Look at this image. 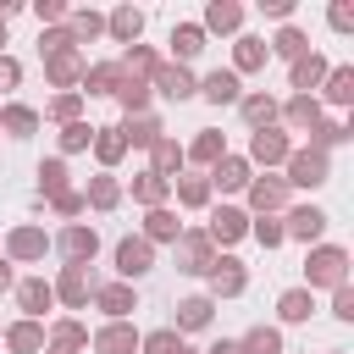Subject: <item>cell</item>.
<instances>
[{
    "instance_id": "obj_1",
    "label": "cell",
    "mask_w": 354,
    "mask_h": 354,
    "mask_svg": "<svg viewBox=\"0 0 354 354\" xmlns=\"http://www.w3.org/2000/svg\"><path fill=\"white\" fill-rule=\"evenodd\" d=\"M304 271H310V288H343L348 254H343V249H315V254L304 260Z\"/></svg>"
},
{
    "instance_id": "obj_2",
    "label": "cell",
    "mask_w": 354,
    "mask_h": 354,
    "mask_svg": "<svg viewBox=\"0 0 354 354\" xmlns=\"http://www.w3.org/2000/svg\"><path fill=\"white\" fill-rule=\"evenodd\" d=\"M288 183H299V188L326 183V155H321V149H299V155H288Z\"/></svg>"
},
{
    "instance_id": "obj_3",
    "label": "cell",
    "mask_w": 354,
    "mask_h": 354,
    "mask_svg": "<svg viewBox=\"0 0 354 354\" xmlns=\"http://www.w3.org/2000/svg\"><path fill=\"white\" fill-rule=\"evenodd\" d=\"M149 266H155V254H149L144 238H122V243H116V271H122V277H144Z\"/></svg>"
},
{
    "instance_id": "obj_4",
    "label": "cell",
    "mask_w": 354,
    "mask_h": 354,
    "mask_svg": "<svg viewBox=\"0 0 354 354\" xmlns=\"http://www.w3.org/2000/svg\"><path fill=\"white\" fill-rule=\"evenodd\" d=\"M94 249H100V238H94V227H66V232H61V254H66L72 266H83V260H94Z\"/></svg>"
},
{
    "instance_id": "obj_5",
    "label": "cell",
    "mask_w": 354,
    "mask_h": 354,
    "mask_svg": "<svg viewBox=\"0 0 354 354\" xmlns=\"http://www.w3.org/2000/svg\"><path fill=\"white\" fill-rule=\"evenodd\" d=\"M44 72H50V77L66 88L72 77H83V61H77V50L66 44V50H50V55H44Z\"/></svg>"
},
{
    "instance_id": "obj_6",
    "label": "cell",
    "mask_w": 354,
    "mask_h": 354,
    "mask_svg": "<svg viewBox=\"0 0 354 354\" xmlns=\"http://www.w3.org/2000/svg\"><path fill=\"white\" fill-rule=\"evenodd\" d=\"M155 88H160L166 100H188V94H194V77H188L183 66H155Z\"/></svg>"
},
{
    "instance_id": "obj_7",
    "label": "cell",
    "mask_w": 354,
    "mask_h": 354,
    "mask_svg": "<svg viewBox=\"0 0 354 354\" xmlns=\"http://www.w3.org/2000/svg\"><path fill=\"white\" fill-rule=\"evenodd\" d=\"M122 77H127V72H122L116 61H105V66H88V72H83L88 94H116V88H122Z\"/></svg>"
},
{
    "instance_id": "obj_8",
    "label": "cell",
    "mask_w": 354,
    "mask_h": 354,
    "mask_svg": "<svg viewBox=\"0 0 354 354\" xmlns=\"http://www.w3.org/2000/svg\"><path fill=\"white\" fill-rule=\"evenodd\" d=\"M210 288L216 293H243V266L238 260H210Z\"/></svg>"
},
{
    "instance_id": "obj_9",
    "label": "cell",
    "mask_w": 354,
    "mask_h": 354,
    "mask_svg": "<svg viewBox=\"0 0 354 354\" xmlns=\"http://www.w3.org/2000/svg\"><path fill=\"white\" fill-rule=\"evenodd\" d=\"M199 94H205V100H216V105L238 100V72H210V77L199 83Z\"/></svg>"
},
{
    "instance_id": "obj_10",
    "label": "cell",
    "mask_w": 354,
    "mask_h": 354,
    "mask_svg": "<svg viewBox=\"0 0 354 354\" xmlns=\"http://www.w3.org/2000/svg\"><path fill=\"white\" fill-rule=\"evenodd\" d=\"M243 227H249V221H243V210H227V205H221V210L210 216V238H221V243L243 238Z\"/></svg>"
},
{
    "instance_id": "obj_11",
    "label": "cell",
    "mask_w": 354,
    "mask_h": 354,
    "mask_svg": "<svg viewBox=\"0 0 354 354\" xmlns=\"http://www.w3.org/2000/svg\"><path fill=\"white\" fill-rule=\"evenodd\" d=\"M321 227H326V216H321L315 205H304V210H293V216H288V227H282V232H293V238H321Z\"/></svg>"
},
{
    "instance_id": "obj_12",
    "label": "cell",
    "mask_w": 354,
    "mask_h": 354,
    "mask_svg": "<svg viewBox=\"0 0 354 354\" xmlns=\"http://www.w3.org/2000/svg\"><path fill=\"white\" fill-rule=\"evenodd\" d=\"M94 348H100V354H133L138 337H133V326H105V332L94 337Z\"/></svg>"
},
{
    "instance_id": "obj_13",
    "label": "cell",
    "mask_w": 354,
    "mask_h": 354,
    "mask_svg": "<svg viewBox=\"0 0 354 354\" xmlns=\"http://www.w3.org/2000/svg\"><path fill=\"white\" fill-rule=\"evenodd\" d=\"M171 50H177V61H188V55H199V50H205V28H194V22H183V28H171Z\"/></svg>"
},
{
    "instance_id": "obj_14",
    "label": "cell",
    "mask_w": 354,
    "mask_h": 354,
    "mask_svg": "<svg viewBox=\"0 0 354 354\" xmlns=\"http://www.w3.org/2000/svg\"><path fill=\"white\" fill-rule=\"evenodd\" d=\"M249 149H254V160H288V138H282V133H271V127H260Z\"/></svg>"
},
{
    "instance_id": "obj_15",
    "label": "cell",
    "mask_w": 354,
    "mask_h": 354,
    "mask_svg": "<svg viewBox=\"0 0 354 354\" xmlns=\"http://www.w3.org/2000/svg\"><path fill=\"white\" fill-rule=\"evenodd\" d=\"M55 293H61L72 310H77V304H88V277H83V266H66V277H61V288H55Z\"/></svg>"
},
{
    "instance_id": "obj_16",
    "label": "cell",
    "mask_w": 354,
    "mask_h": 354,
    "mask_svg": "<svg viewBox=\"0 0 354 354\" xmlns=\"http://www.w3.org/2000/svg\"><path fill=\"white\" fill-rule=\"evenodd\" d=\"M17 299H22V310H28V315H44V310H50V299H55V288H50V282H22V288H17Z\"/></svg>"
},
{
    "instance_id": "obj_17",
    "label": "cell",
    "mask_w": 354,
    "mask_h": 354,
    "mask_svg": "<svg viewBox=\"0 0 354 354\" xmlns=\"http://www.w3.org/2000/svg\"><path fill=\"white\" fill-rule=\"evenodd\" d=\"M138 28H144V11H133V6L111 11V33H116L122 44H133V39H138Z\"/></svg>"
},
{
    "instance_id": "obj_18",
    "label": "cell",
    "mask_w": 354,
    "mask_h": 354,
    "mask_svg": "<svg viewBox=\"0 0 354 354\" xmlns=\"http://www.w3.org/2000/svg\"><path fill=\"white\" fill-rule=\"evenodd\" d=\"M321 77H326V61L321 55H299L293 61V88H315Z\"/></svg>"
},
{
    "instance_id": "obj_19",
    "label": "cell",
    "mask_w": 354,
    "mask_h": 354,
    "mask_svg": "<svg viewBox=\"0 0 354 354\" xmlns=\"http://www.w3.org/2000/svg\"><path fill=\"white\" fill-rule=\"evenodd\" d=\"M0 127H6V133H17V138H28V133L39 127V116H33L28 105H6V111H0Z\"/></svg>"
},
{
    "instance_id": "obj_20",
    "label": "cell",
    "mask_w": 354,
    "mask_h": 354,
    "mask_svg": "<svg viewBox=\"0 0 354 354\" xmlns=\"http://www.w3.org/2000/svg\"><path fill=\"white\" fill-rule=\"evenodd\" d=\"M210 183H221V188H243V183H249V166H243V160H232V155H221V160H216V171H210Z\"/></svg>"
},
{
    "instance_id": "obj_21",
    "label": "cell",
    "mask_w": 354,
    "mask_h": 354,
    "mask_svg": "<svg viewBox=\"0 0 354 354\" xmlns=\"http://www.w3.org/2000/svg\"><path fill=\"white\" fill-rule=\"evenodd\" d=\"M11 254H17V260H39V254H44V232L17 227V232H11Z\"/></svg>"
},
{
    "instance_id": "obj_22",
    "label": "cell",
    "mask_w": 354,
    "mask_h": 354,
    "mask_svg": "<svg viewBox=\"0 0 354 354\" xmlns=\"http://www.w3.org/2000/svg\"><path fill=\"white\" fill-rule=\"evenodd\" d=\"M177 271H210V243L194 232V238H183V266Z\"/></svg>"
},
{
    "instance_id": "obj_23",
    "label": "cell",
    "mask_w": 354,
    "mask_h": 354,
    "mask_svg": "<svg viewBox=\"0 0 354 354\" xmlns=\"http://www.w3.org/2000/svg\"><path fill=\"white\" fill-rule=\"evenodd\" d=\"M94 299H100V310H105V315H127V310H133V288H122V282L100 288Z\"/></svg>"
},
{
    "instance_id": "obj_24",
    "label": "cell",
    "mask_w": 354,
    "mask_h": 354,
    "mask_svg": "<svg viewBox=\"0 0 354 354\" xmlns=\"http://www.w3.org/2000/svg\"><path fill=\"white\" fill-rule=\"evenodd\" d=\"M205 321H210V299H183L177 304V332H194Z\"/></svg>"
},
{
    "instance_id": "obj_25",
    "label": "cell",
    "mask_w": 354,
    "mask_h": 354,
    "mask_svg": "<svg viewBox=\"0 0 354 354\" xmlns=\"http://www.w3.org/2000/svg\"><path fill=\"white\" fill-rule=\"evenodd\" d=\"M238 354H282V337H277L271 326H254V332L238 343Z\"/></svg>"
},
{
    "instance_id": "obj_26",
    "label": "cell",
    "mask_w": 354,
    "mask_h": 354,
    "mask_svg": "<svg viewBox=\"0 0 354 354\" xmlns=\"http://www.w3.org/2000/svg\"><path fill=\"white\" fill-rule=\"evenodd\" d=\"M94 149H100V160H122V149H127L122 127H94Z\"/></svg>"
},
{
    "instance_id": "obj_27",
    "label": "cell",
    "mask_w": 354,
    "mask_h": 354,
    "mask_svg": "<svg viewBox=\"0 0 354 354\" xmlns=\"http://www.w3.org/2000/svg\"><path fill=\"white\" fill-rule=\"evenodd\" d=\"M6 343H11L17 354H39V348H44V332H39L33 321H22V326H11V337H6Z\"/></svg>"
},
{
    "instance_id": "obj_28",
    "label": "cell",
    "mask_w": 354,
    "mask_h": 354,
    "mask_svg": "<svg viewBox=\"0 0 354 354\" xmlns=\"http://www.w3.org/2000/svg\"><path fill=\"white\" fill-rule=\"evenodd\" d=\"M116 100H122V111L133 116V111H144V105H149V88H144L138 77H122V88H116Z\"/></svg>"
},
{
    "instance_id": "obj_29",
    "label": "cell",
    "mask_w": 354,
    "mask_h": 354,
    "mask_svg": "<svg viewBox=\"0 0 354 354\" xmlns=\"http://www.w3.org/2000/svg\"><path fill=\"white\" fill-rule=\"evenodd\" d=\"M149 149H155V177H166V171H177V166H183V149H177L171 138H155Z\"/></svg>"
},
{
    "instance_id": "obj_30",
    "label": "cell",
    "mask_w": 354,
    "mask_h": 354,
    "mask_svg": "<svg viewBox=\"0 0 354 354\" xmlns=\"http://www.w3.org/2000/svg\"><path fill=\"white\" fill-rule=\"evenodd\" d=\"M277 310H282V321H310V310H315V304H310V293H304V288H293V293H282V304H277Z\"/></svg>"
},
{
    "instance_id": "obj_31",
    "label": "cell",
    "mask_w": 354,
    "mask_h": 354,
    "mask_svg": "<svg viewBox=\"0 0 354 354\" xmlns=\"http://www.w3.org/2000/svg\"><path fill=\"white\" fill-rule=\"evenodd\" d=\"M144 354H183V332H171V326L149 332V337H144Z\"/></svg>"
},
{
    "instance_id": "obj_32",
    "label": "cell",
    "mask_w": 354,
    "mask_h": 354,
    "mask_svg": "<svg viewBox=\"0 0 354 354\" xmlns=\"http://www.w3.org/2000/svg\"><path fill=\"white\" fill-rule=\"evenodd\" d=\"M122 138H127V144H155V138H160V122H155V116H133Z\"/></svg>"
},
{
    "instance_id": "obj_33",
    "label": "cell",
    "mask_w": 354,
    "mask_h": 354,
    "mask_svg": "<svg viewBox=\"0 0 354 354\" xmlns=\"http://www.w3.org/2000/svg\"><path fill=\"white\" fill-rule=\"evenodd\" d=\"M39 188H44L50 199L66 194V166H61V160H44V166H39Z\"/></svg>"
},
{
    "instance_id": "obj_34",
    "label": "cell",
    "mask_w": 354,
    "mask_h": 354,
    "mask_svg": "<svg viewBox=\"0 0 354 354\" xmlns=\"http://www.w3.org/2000/svg\"><path fill=\"white\" fill-rule=\"evenodd\" d=\"M133 199H144V205H160V199H166V177H155V171H144V177L133 183Z\"/></svg>"
},
{
    "instance_id": "obj_35",
    "label": "cell",
    "mask_w": 354,
    "mask_h": 354,
    "mask_svg": "<svg viewBox=\"0 0 354 354\" xmlns=\"http://www.w3.org/2000/svg\"><path fill=\"white\" fill-rule=\"evenodd\" d=\"M205 22H210V28H238V22H243V11H238L232 0H216V6L205 11Z\"/></svg>"
},
{
    "instance_id": "obj_36",
    "label": "cell",
    "mask_w": 354,
    "mask_h": 354,
    "mask_svg": "<svg viewBox=\"0 0 354 354\" xmlns=\"http://www.w3.org/2000/svg\"><path fill=\"white\" fill-rule=\"evenodd\" d=\"M100 28H105V22H100L94 11H72V28H66V33H72V44H83V39H94Z\"/></svg>"
},
{
    "instance_id": "obj_37",
    "label": "cell",
    "mask_w": 354,
    "mask_h": 354,
    "mask_svg": "<svg viewBox=\"0 0 354 354\" xmlns=\"http://www.w3.org/2000/svg\"><path fill=\"white\" fill-rule=\"evenodd\" d=\"M288 122H293V127H315V122H321V111H315V100H310V94H299V100L288 105Z\"/></svg>"
},
{
    "instance_id": "obj_38",
    "label": "cell",
    "mask_w": 354,
    "mask_h": 354,
    "mask_svg": "<svg viewBox=\"0 0 354 354\" xmlns=\"http://www.w3.org/2000/svg\"><path fill=\"white\" fill-rule=\"evenodd\" d=\"M260 61H266V39H238V66L254 72Z\"/></svg>"
},
{
    "instance_id": "obj_39",
    "label": "cell",
    "mask_w": 354,
    "mask_h": 354,
    "mask_svg": "<svg viewBox=\"0 0 354 354\" xmlns=\"http://www.w3.org/2000/svg\"><path fill=\"white\" fill-rule=\"evenodd\" d=\"M326 94H332L337 105H348V100H354V72H348V66H337V72H332V83H326Z\"/></svg>"
},
{
    "instance_id": "obj_40",
    "label": "cell",
    "mask_w": 354,
    "mask_h": 354,
    "mask_svg": "<svg viewBox=\"0 0 354 354\" xmlns=\"http://www.w3.org/2000/svg\"><path fill=\"white\" fill-rule=\"evenodd\" d=\"M243 116H249V122H254V127H266V122H271V116H277V105H271V100H266V94H249V100H243Z\"/></svg>"
},
{
    "instance_id": "obj_41",
    "label": "cell",
    "mask_w": 354,
    "mask_h": 354,
    "mask_svg": "<svg viewBox=\"0 0 354 354\" xmlns=\"http://www.w3.org/2000/svg\"><path fill=\"white\" fill-rule=\"evenodd\" d=\"M177 199H183V205H205V199H210V183H205V177H183V183H177Z\"/></svg>"
},
{
    "instance_id": "obj_42",
    "label": "cell",
    "mask_w": 354,
    "mask_h": 354,
    "mask_svg": "<svg viewBox=\"0 0 354 354\" xmlns=\"http://www.w3.org/2000/svg\"><path fill=\"white\" fill-rule=\"evenodd\" d=\"M249 199H254V210H277L282 205V183H254Z\"/></svg>"
},
{
    "instance_id": "obj_43",
    "label": "cell",
    "mask_w": 354,
    "mask_h": 354,
    "mask_svg": "<svg viewBox=\"0 0 354 354\" xmlns=\"http://www.w3.org/2000/svg\"><path fill=\"white\" fill-rule=\"evenodd\" d=\"M271 50H277V55H293V61H299V55H304V33H299V28H282Z\"/></svg>"
},
{
    "instance_id": "obj_44",
    "label": "cell",
    "mask_w": 354,
    "mask_h": 354,
    "mask_svg": "<svg viewBox=\"0 0 354 354\" xmlns=\"http://www.w3.org/2000/svg\"><path fill=\"white\" fill-rule=\"evenodd\" d=\"M61 144H66V149H88V144H94V127H88V122H66Z\"/></svg>"
},
{
    "instance_id": "obj_45",
    "label": "cell",
    "mask_w": 354,
    "mask_h": 354,
    "mask_svg": "<svg viewBox=\"0 0 354 354\" xmlns=\"http://www.w3.org/2000/svg\"><path fill=\"white\" fill-rule=\"evenodd\" d=\"M194 160H221V133H199L194 138Z\"/></svg>"
},
{
    "instance_id": "obj_46",
    "label": "cell",
    "mask_w": 354,
    "mask_h": 354,
    "mask_svg": "<svg viewBox=\"0 0 354 354\" xmlns=\"http://www.w3.org/2000/svg\"><path fill=\"white\" fill-rule=\"evenodd\" d=\"M149 238H177V216L171 210H149Z\"/></svg>"
},
{
    "instance_id": "obj_47",
    "label": "cell",
    "mask_w": 354,
    "mask_h": 354,
    "mask_svg": "<svg viewBox=\"0 0 354 354\" xmlns=\"http://www.w3.org/2000/svg\"><path fill=\"white\" fill-rule=\"evenodd\" d=\"M55 343H61V348H83V343H88V332H83L77 321H61V326H55Z\"/></svg>"
},
{
    "instance_id": "obj_48",
    "label": "cell",
    "mask_w": 354,
    "mask_h": 354,
    "mask_svg": "<svg viewBox=\"0 0 354 354\" xmlns=\"http://www.w3.org/2000/svg\"><path fill=\"white\" fill-rule=\"evenodd\" d=\"M122 72H133V77H138V72H155V55L133 44V50H127V61H122Z\"/></svg>"
},
{
    "instance_id": "obj_49",
    "label": "cell",
    "mask_w": 354,
    "mask_h": 354,
    "mask_svg": "<svg viewBox=\"0 0 354 354\" xmlns=\"http://www.w3.org/2000/svg\"><path fill=\"white\" fill-rule=\"evenodd\" d=\"M88 199H94L100 210H111V205H116V183H111V177H94V188H88Z\"/></svg>"
},
{
    "instance_id": "obj_50",
    "label": "cell",
    "mask_w": 354,
    "mask_h": 354,
    "mask_svg": "<svg viewBox=\"0 0 354 354\" xmlns=\"http://www.w3.org/2000/svg\"><path fill=\"white\" fill-rule=\"evenodd\" d=\"M77 105H83V100H77V94H61V100H55V105H50V111H55V116H61V122H77Z\"/></svg>"
},
{
    "instance_id": "obj_51",
    "label": "cell",
    "mask_w": 354,
    "mask_h": 354,
    "mask_svg": "<svg viewBox=\"0 0 354 354\" xmlns=\"http://www.w3.org/2000/svg\"><path fill=\"white\" fill-rule=\"evenodd\" d=\"M254 238H260V243H266V249H277V243H282V238H288V232H282V227H277V221H260V227H254Z\"/></svg>"
},
{
    "instance_id": "obj_52",
    "label": "cell",
    "mask_w": 354,
    "mask_h": 354,
    "mask_svg": "<svg viewBox=\"0 0 354 354\" xmlns=\"http://www.w3.org/2000/svg\"><path fill=\"white\" fill-rule=\"evenodd\" d=\"M332 310H337L343 321H354V288H348V282L337 288V299H332Z\"/></svg>"
},
{
    "instance_id": "obj_53",
    "label": "cell",
    "mask_w": 354,
    "mask_h": 354,
    "mask_svg": "<svg viewBox=\"0 0 354 354\" xmlns=\"http://www.w3.org/2000/svg\"><path fill=\"white\" fill-rule=\"evenodd\" d=\"M33 11H39V22H55V17H66V6H61V0H33Z\"/></svg>"
},
{
    "instance_id": "obj_54",
    "label": "cell",
    "mask_w": 354,
    "mask_h": 354,
    "mask_svg": "<svg viewBox=\"0 0 354 354\" xmlns=\"http://www.w3.org/2000/svg\"><path fill=\"white\" fill-rule=\"evenodd\" d=\"M310 133H315V144H337V138H343V127H337V122H315Z\"/></svg>"
},
{
    "instance_id": "obj_55",
    "label": "cell",
    "mask_w": 354,
    "mask_h": 354,
    "mask_svg": "<svg viewBox=\"0 0 354 354\" xmlns=\"http://www.w3.org/2000/svg\"><path fill=\"white\" fill-rule=\"evenodd\" d=\"M55 210H61V216H77V210H83V194H55Z\"/></svg>"
},
{
    "instance_id": "obj_56",
    "label": "cell",
    "mask_w": 354,
    "mask_h": 354,
    "mask_svg": "<svg viewBox=\"0 0 354 354\" xmlns=\"http://www.w3.org/2000/svg\"><path fill=\"white\" fill-rule=\"evenodd\" d=\"M17 77H22V66H17V61H6V55H0V88H11V83H17Z\"/></svg>"
},
{
    "instance_id": "obj_57",
    "label": "cell",
    "mask_w": 354,
    "mask_h": 354,
    "mask_svg": "<svg viewBox=\"0 0 354 354\" xmlns=\"http://www.w3.org/2000/svg\"><path fill=\"white\" fill-rule=\"evenodd\" d=\"M332 28H354V11L348 6H332Z\"/></svg>"
},
{
    "instance_id": "obj_58",
    "label": "cell",
    "mask_w": 354,
    "mask_h": 354,
    "mask_svg": "<svg viewBox=\"0 0 354 354\" xmlns=\"http://www.w3.org/2000/svg\"><path fill=\"white\" fill-rule=\"evenodd\" d=\"M6 288H11V266L0 260V293H6Z\"/></svg>"
},
{
    "instance_id": "obj_59",
    "label": "cell",
    "mask_w": 354,
    "mask_h": 354,
    "mask_svg": "<svg viewBox=\"0 0 354 354\" xmlns=\"http://www.w3.org/2000/svg\"><path fill=\"white\" fill-rule=\"evenodd\" d=\"M210 354H238V343H216V348H210Z\"/></svg>"
},
{
    "instance_id": "obj_60",
    "label": "cell",
    "mask_w": 354,
    "mask_h": 354,
    "mask_svg": "<svg viewBox=\"0 0 354 354\" xmlns=\"http://www.w3.org/2000/svg\"><path fill=\"white\" fill-rule=\"evenodd\" d=\"M6 17H11V11H6V6H0V44H6Z\"/></svg>"
},
{
    "instance_id": "obj_61",
    "label": "cell",
    "mask_w": 354,
    "mask_h": 354,
    "mask_svg": "<svg viewBox=\"0 0 354 354\" xmlns=\"http://www.w3.org/2000/svg\"><path fill=\"white\" fill-rule=\"evenodd\" d=\"M50 354H72V348H61V343H55V348H50Z\"/></svg>"
},
{
    "instance_id": "obj_62",
    "label": "cell",
    "mask_w": 354,
    "mask_h": 354,
    "mask_svg": "<svg viewBox=\"0 0 354 354\" xmlns=\"http://www.w3.org/2000/svg\"><path fill=\"white\" fill-rule=\"evenodd\" d=\"M183 354H188V348H183Z\"/></svg>"
}]
</instances>
